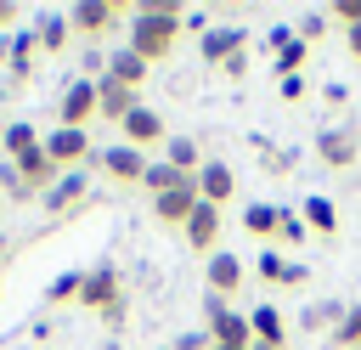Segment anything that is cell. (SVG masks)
I'll return each instance as SVG.
<instances>
[{
	"instance_id": "e575fe53",
	"label": "cell",
	"mask_w": 361,
	"mask_h": 350,
	"mask_svg": "<svg viewBox=\"0 0 361 350\" xmlns=\"http://www.w3.org/2000/svg\"><path fill=\"white\" fill-rule=\"evenodd\" d=\"M0 192H6V198H11V203H28V198H34V192H28V186H23V175H17V169H11V164H0Z\"/></svg>"
},
{
	"instance_id": "ee69618b",
	"label": "cell",
	"mask_w": 361,
	"mask_h": 350,
	"mask_svg": "<svg viewBox=\"0 0 361 350\" xmlns=\"http://www.w3.org/2000/svg\"><path fill=\"white\" fill-rule=\"evenodd\" d=\"M209 350H237V344H209ZM248 350H254V344H248Z\"/></svg>"
},
{
	"instance_id": "4dcf8cb0",
	"label": "cell",
	"mask_w": 361,
	"mask_h": 350,
	"mask_svg": "<svg viewBox=\"0 0 361 350\" xmlns=\"http://www.w3.org/2000/svg\"><path fill=\"white\" fill-rule=\"evenodd\" d=\"M288 265H293V260H282L276 248H265V254L254 260V271H259V282H271V288H288Z\"/></svg>"
},
{
	"instance_id": "8d00e7d4",
	"label": "cell",
	"mask_w": 361,
	"mask_h": 350,
	"mask_svg": "<svg viewBox=\"0 0 361 350\" xmlns=\"http://www.w3.org/2000/svg\"><path fill=\"white\" fill-rule=\"evenodd\" d=\"M293 40H299V34H293V28H282V23H276V28H265V40H259V45H265V51H271V56H276V51H282V45H293Z\"/></svg>"
},
{
	"instance_id": "836d02e7",
	"label": "cell",
	"mask_w": 361,
	"mask_h": 350,
	"mask_svg": "<svg viewBox=\"0 0 361 350\" xmlns=\"http://www.w3.org/2000/svg\"><path fill=\"white\" fill-rule=\"evenodd\" d=\"M293 158H299L293 147H265V164H259V169H265V175H293Z\"/></svg>"
},
{
	"instance_id": "60d3db41",
	"label": "cell",
	"mask_w": 361,
	"mask_h": 350,
	"mask_svg": "<svg viewBox=\"0 0 361 350\" xmlns=\"http://www.w3.org/2000/svg\"><path fill=\"white\" fill-rule=\"evenodd\" d=\"M305 282H310V271H305V265L293 260V265H288V288H305Z\"/></svg>"
},
{
	"instance_id": "f35d334b",
	"label": "cell",
	"mask_w": 361,
	"mask_h": 350,
	"mask_svg": "<svg viewBox=\"0 0 361 350\" xmlns=\"http://www.w3.org/2000/svg\"><path fill=\"white\" fill-rule=\"evenodd\" d=\"M305 90H310V79H305V73L282 79V102H305Z\"/></svg>"
},
{
	"instance_id": "44dd1931",
	"label": "cell",
	"mask_w": 361,
	"mask_h": 350,
	"mask_svg": "<svg viewBox=\"0 0 361 350\" xmlns=\"http://www.w3.org/2000/svg\"><path fill=\"white\" fill-rule=\"evenodd\" d=\"M299 220H305V231H316V237H333V231H338V203L310 192V198L299 203Z\"/></svg>"
},
{
	"instance_id": "b9f144b4",
	"label": "cell",
	"mask_w": 361,
	"mask_h": 350,
	"mask_svg": "<svg viewBox=\"0 0 361 350\" xmlns=\"http://www.w3.org/2000/svg\"><path fill=\"white\" fill-rule=\"evenodd\" d=\"M344 45H350V56L361 62V28H344Z\"/></svg>"
},
{
	"instance_id": "e0dca14e",
	"label": "cell",
	"mask_w": 361,
	"mask_h": 350,
	"mask_svg": "<svg viewBox=\"0 0 361 350\" xmlns=\"http://www.w3.org/2000/svg\"><path fill=\"white\" fill-rule=\"evenodd\" d=\"M147 73H152V68H147L130 45H118V51L107 56V73H102V79H113V85H124V90H141V85H147Z\"/></svg>"
},
{
	"instance_id": "52a82bcc",
	"label": "cell",
	"mask_w": 361,
	"mask_h": 350,
	"mask_svg": "<svg viewBox=\"0 0 361 350\" xmlns=\"http://www.w3.org/2000/svg\"><path fill=\"white\" fill-rule=\"evenodd\" d=\"M62 130H90V119H96V79H73L68 90H62Z\"/></svg>"
},
{
	"instance_id": "d4e9b609",
	"label": "cell",
	"mask_w": 361,
	"mask_h": 350,
	"mask_svg": "<svg viewBox=\"0 0 361 350\" xmlns=\"http://www.w3.org/2000/svg\"><path fill=\"white\" fill-rule=\"evenodd\" d=\"M164 164H175L180 175H197V169H203V152H197L192 135H169V141H164Z\"/></svg>"
},
{
	"instance_id": "74e56055",
	"label": "cell",
	"mask_w": 361,
	"mask_h": 350,
	"mask_svg": "<svg viewBox=\"0 0 361 350\" xmlns=\"http://www.w3.org/2000/svg\"><path fill=\"white\" fill-rule=\"evenodd\" d=\"M220 73H226V79H248V51L226 56V62H220Z\"/></svg>"
},
{
	"instance_id": "83f0119b",
	"label": "cell",
	"mask_w": 361,
	"mask_h": 350,
	"mask_svg": "<svg viewBox=\"0 0 361 350\" xmlns=\"http://www.w3.org/2000/svg\"><path fill=\"white\" fill-rule=\"evenodd\" d=\"M180 181H192V175H180L175 164H147V175H141V186H147L152 198H164V192H175Z\"/></svg>"
},
{
	"instance_id": "6da1fadb",
	"label": "cell",
	"mask_w": 361,
	"mask_h": 350,
	"mask_svg": "<svg viewBox=\"0 0 361 350\" xmlns=\"http://www.w3.org/2000/svg\"><path fill=\"white\" fill-rule=\"evenodd\" d=\"M180 17H186V11H180L175 0H135V6H130V23H124V28H130V51H135L147 68L164 62V56L175 51V40H180Z\"/></svg>"
},
{
	"instance_id": "d590c367",
	"label": "cell",
	"mask_w": 361,
	"mask_h": 350,
	"mask_svg": "<svg viewBox=\"0 0 361 350\" xmlns=\"http://www.w3.org/2000/svg\"><path fill=\"white\" fill-rule=\"evenodd\" d=\"M327 17H333V23H344V28H361V0H333V6H327Z\"/></svg>"
},
{
	"instance_id": "7bdbcfd3",
	"label": "cell",
	"mask_w": 361,
	"mask_h": 350,
	"mask_svg": "<svg viewBox=\"0 0 361 350\" xmlns=\"http://www.w3.org/2000/svg\"><path fill=\"white\" fill-rule=\"evenodd\" d=\"M6 254H11V237H6V231H0V265H6Z\"/></svg>"
},
{
	"instance_id": "2e32d148",
	"label": "cell",
	"mask_w": 361,
	"mask_h": 350,
	"mask_svg": "<svg viewBox=\"0 0 361 350\" xmlns=\"http://www.w3.org/2000/svg\"><path fill=\"white\" fill-rule=\"evenodd\" d=\"M85 198H90V181H85V169H68V175H62V181L45 192V209H51V215H73Z\"/></svg>"
},
{
	"instance_id": "ffe728a7",
	"label": "cell",
	"mask_w": 361,
	"mask_h": 350,
	"mask_svg": "<svg viewBox=\"0 0 361 350\" xmlns=\"http://www.w3.org/2000/svg\"><path fill=\"white\" fill-rule=\"evenodd\" d=\"M34 51H39L34 28H17V34L6 40V73H11V85H23V79H28V68H34Z\"/></svg>"
},
{
	"instance_id": "4316f807",
	"label": "cell",
	"mask_w": 361,
	"mask_h": 350,
	"mask_svg": "<svg viewBox=\"0 0 361 350\" xmlns=\"http://www.w3.org/2000/svg\"><path fill=\"white\" fill-rule=\"evenodd\" d=\"M305 62H310V45H305V40H293V45H282V51L271 56V73L293 79V73H305Z\"/></svg>"
},
{
	"instance_id": "d6a6232c",
	"label": "cell",
	"mask_w": 361,
	"mask_h": 350,
	"mask_svg": "<svg viewBox=\"0 0 361 350\" xmlns=\"http://www.w3.org/2000/svg\"><path fill=\"white\" fill-rule=\"evenodd\" d=\"M327 23H333V17H327V11H305V17H299V23H293V34H299V40H305V45H316V40H322V34H327Z\"/></svg>"
},
{
	"instance_id": "f1b7e54d",
	"label": "cell",
	"mask_w": 361,
	"mask_h": 350,
	"mask_svg": "<svg viewBox=\"0 0 361 350\" xmlns=\"http://www.w3.org/2000/svg\"><path fill=\"white\" fill-rule=\"evenodd\" d=\"M79 288H85V271H62V277L45 288V305H56V310H62V305H79Z\"/></svg>"
},
{
	"instance_id": "7a4b0ae2",
	"label": "cell",
	"mask_w": 361,
	"mask_h": 350,
	"mask_svg": "<svg viewBox=\"0 0 361 350\" xmlns=\"http://www.w3.org/2000/svg\"><path fill=\"white\" fill-rule=\"evenodd\" d=\"M79 305L96 310L107 327H118L124 322V277H118V265H90L85 288H79Z\"/></svg>"
},
{
	"instance_id": "3957f363",
	"label": "cell",
	"mask_w": 361,
	"mask_h": 350,
	"mask_svg": "<svg viewBox=\"0 0 361 350\" xmlns=\"http://www.w3.org/2000/svg\"><path fill=\"white\" fill-rule=\"evenodd\" d=\"M316 164L333 169V175L355 169V164H361V130H355V124H327V130H316Z\"/></svg>"
},
{
	"instance_id": "bcb514c9",
	"label": "cell",
	"mask_w": 361,
	"mask_h": 350,
	"mask_svg": "<svg viewBox=\"0 0 361 350\" xmlns=\"http://www.w3.org/2000/svg\"><path fill=\"white\" fill-rule=\"evenodd\" d=\"M254 350H271V344H254Z\"/></svg>"
},
{
	"instance_id": "cb8c5ba5",
	"label": "cell",
	"mask_w": 361,
	"mask_h": 350,
	"mask_svg": "<svg viewBox=\"0 0 361 350\" xmlns=\"http://www.w3.org/2000/svg\"><path fill=\"white\" fill-rule=\"evenodd\" d=\"M276 220H282L276 203H248V209H243V231L259 237V243H276Z\"/></svg>"
},
{
	"instance_id": "ab89813d",
	"label": "cell",
	"mask_w": 361,
	"mask_h": 350,
	"mask_svg": "<svg viewBox=\"0 0 361 350\" xmlns=\"http://www.w3.org/2000/svg\"><path fill=\"white\" fill-rule=\"evenodd\" d=\"M17 17H23V11H17V6H11V0H0V40H6V34H11V28H17Z\"/></svg>"
},
{
	"instance_id": "484cf974",
	"label": "cell",
	"mask_w": 361,
	"mask_h": 350,
	"mask_svg": "<svg viewBox=\"0 0 361 350\" xmlns=\"http://www.w3.org/2000/svg\"><path fill=\"white\" fill-rule=\"evenodd\" d=\"M68 34H73V28H68V11H51V17H39V28H34V40H39L45 56H56V51L68 45Z\"/></svg>"
},
{
	"instance_id": "8fae6325",
	"label": "cell",
	"mask_w": 361,
	"mask_h": 350,
	"mask_svg": "<svg viewBox=\"0 0 361 350\" xmlns=\"http://www.w3.org/2000/svg\"><path fill=\"white\" fill-rule=\"evenodd\" d=\"M96 164H102V169H107V175H113L118 186H141V175H147V164H152V158L118 141V147H107V152H96Z\"/></svg>"
},
{
	"instance_id": "8992f818",
	"label": "cell",
	"mask_w": 361,
	"mask_h": 350,
	"mask_svg": "<svg viewBox=\"0 0 361 350\" xmlns=\"http://www.w3.org/2000/svg\"><path fill=\"white\" fill-rule=\"evenodd\" d=\"M39 147H45V158H51L62 175L79 169V164H96V152H90V130H62V124H56Z\"/></svg>"
},
{
	"instance_id": "603a6c76",
	"label": "cell",
	"mask_w": 361,
	"mask_h": 350,
	"mask_svg": "<svg viewBox=\"0 0 361 350\" xmlns=\"http://www.w3.org/2000/svg\"><path fill=\"white\" fill-rule=\"evenodd\" d=\"M45 135L28 124V119H6V130H0V147H6V158H23V152H34Z\"/></svg>"
},
{
	"instance_id": "7c38bea8",
	"label": "cell",
	"mask_w": 361,
	"mask_h": 350,
	"mask_svg": "<svg viewBox=\"0 0 361 350\" xmlns=\"http://www.w3.org/2000/svg\"><path fill=\"white\" fill-rule=\"evenodd\" d=\"M6 164H11L17 175H23V186H28L34 198H45V192H51V186L62 181V169H56V164L45 158V147H34V152H23V158H6Z\"/></svg>"
},
{
	"instance_id": "5b68a950",
	"label": "cell",
	"mask_w": 361,
	"mask_h": 350,
	"mask_svg": "<svg viewBox=\"0 0 361 350\" xmlns=\"http://www.w3.org/2000/svg\"><path fill=\"white\" fill-rule=\"evenodd\" d=\"M203 333H209V344H237V350H248V344H254L248 316H243V310H231L220 294H209V299H203Z\"/></svg>"
},
{
	"instance_id": "9c48e42d",
	"label": "cell",
	"mask_w": 361,
	"mask_h": 350,
	"mask_svg": "<svg viewBox=\"0 0 361 350\" xmlns=\"http://www.w3.org/2000/svg\"><path fill=\"white\" fill-rule=\"evenodd\" d=\"M197 203H203V198H197V175H192V181H180L175 192L152 198V215H158V226H175V231H180V226L192 220V209H197Z\"/></svg>"
},
{
	"instance_id": "4fadbf2b",
	"label": "cell",
	"mask_w": 361,
	"mask_h": 350,
	"mask_svg": "<svg viewBox=\"0 0 361 350\" xmlns=\"http://www.w3.org/2000/svg\"><path fill=\"white\" fill-rule=\"evenodd\" d=\"M180 237H186V248H192V254H220V209L197 203V209H192V220L180 226Z\"/></svg>"
},
{
	"instance_id": "ba28073f",
	"label": "cell",
	"mask_w": 361,
	"mask_h": 350,
	"mask_svg": "<svg viewBox=\"0 0 361 350\" xmlns=\"http://www.w3.org/2000/svg\"><path fill=\"white\" fill-rule=\"evenodd\" d=\"M197 198H203L209 209H226V203L237 198V175H231V164L203 158V169H197Z\"/></svg>"
},
{
	"instance_id": "5bb4252c",
	"label": "cell",
	"mask_w": 361,
	"mask_h": 350,
	"mask_svg": "<svg viewBox=\"0 0 361 350\" xmlns=\"http://www.w3.org/2000/svg\"><path fill=\"white\" fill-rule=\"evenodd\" d=\"M197 51H203V62H209V68H220L226 56L248 51V28H231V23H220V28H209V34L197 40Z\"/></svg>"
},
{
	"instance_id": "7402d4cb",
	"label": "cell",
	"mask_w": 361,
	"mask_h": 350,
	"mask_svg": "<svg viewBox=\"0 0 361 350\" xmlns=\"http://www.w3.org/2000/svg\"><path fill=\"white\" fill-rule=\"evenodd\" d=\"M344 310H350V299H310V305H305V327L333 339V333H338V322H344Z\"/></svg>"
},
{
	"instance_id": "f546056e",
	"label": "cell",
	"mask_w": 361,
	"mask_h": 350,
	"mask_svg": "<svg viewBox=\"0 0 361 350\" xmlns=\"http://www.w3.org/2000/svg\"><path fill=\"white\" fill-rule=\"evenodd\" d=\"M333 350H361V299H350V310L333 333Z\"/></svg>"
},
{
	"instance_id": "d6986e66",
	"label": "cell",
	"mask_w": 361,
	"mask_h": 350,
	"mask_svg": "<svg viewBox=\"0 0 361 350\" xmlns=\"http://www.w3.org/2000/svg\"><path fill=\"white\" fill-rule=\"evenodd\" d=\"M248 333H254V344H271V350L288 344V322H282L276 305H254V310H248Z\"/></svg>"
},
{
	"instance_id": "7dc6e473",
	"label": "cell",
	"mask_w": 361,
	"mask_h": 350,
	"mask_svg": "<svg viewBox=\"0 0 361 350\" xmlns=\"http://www.w3.org/2000/svg\"><path fill=\"white\" fill-rule=\"evenodd\" d=\"M164 350H175V344H164Z\"/></svg>"
},
{
	"instance_id": "ac0fdd59",
	"label": "cell",
	"mask_w": 361,
	"mask_h": 350,
	"mask_svg": "<svg viewBox=\"0 0 361 350\" xmlns=\"http://www.w3.org/2000/svg\"><path fill=\"white\" fill-rule=\"evenodd\" d=\"M203 282H209V294L231 299V294L243 288V260H237V254H209V271H203Z\"/></svg>"
},
{
	"instance_id": "277c9868",
	"label": "cell",
	"mask_w": 361,
	"mask_h": 350,
	"mask_svg": "<svg viewBox=\"0 0 361 350\" xmlns=\"http://www.w3.org/2000/svg\"><path fill=\"white\" fill-rule=\"evenodd\" d=\"M118 23H130V6L124 0H79V6H68V28L85 34V40H102Z\"/></svg>"
},
{
	"instance_id": "9a60e30c",
	"label": "cell",
	"mask_w": 361,
	"mask_h": 350,
	"mask_svg": "<svg viewBox=\"0 0 361 350\" xmlns=\"http://www.w3.org/2000/svg\"><path fill=\"white\" fill-rule=\"evenodd\" d=\"M135 107H141V96H135V90H124V85H113V79H96V119L124 124Z\"/></svg>"
},
{
	"instance_id": "30bf717a",
	"label": "cell",
	"mask_w": 361,
	"mask_h": 350,
	"mask_svg": "<svg viewBox=\"0 0 361 350\" xmlns=\"http://www.w3.org/2000/svg\"><path fill=\"white\" fill-rule=\"evenodd\" d=\"M118 130H124V147H135V152H147V147L169 141V124H164V113H152V107H135Z\"/></svg>"
},
{
	"instance_id": "f6af8a7d",
	"label": "cell",
	"mask_w": 361,
	"mask_h": 350,
	"mask_svg": "<svg viewBox=\"0 0 361 350\" xmlns=\"http://www.w3.org/2000/svg\"><path fill=\"white\" fill-rule=\"evenodd\" d=\"M0 68H6V40H0Z\"/></svg>"
},
{
	"instance_id": "1f68e13d",
	"label": "cell",
	"mask_w": 361,
	"mask_h": 350,
	"mask_svg": "<svg viewBox=\"0 0 361 350\" xmlns=\"http://www.w3.org/2000/svg\"><path fill=\"white\" fill-rule=\"evenodd\" d=\"M305 237H310V231H305V220H299L293 209H282V220H276V243H282V248H299Z\"/></svg>"
}]
</instances>
